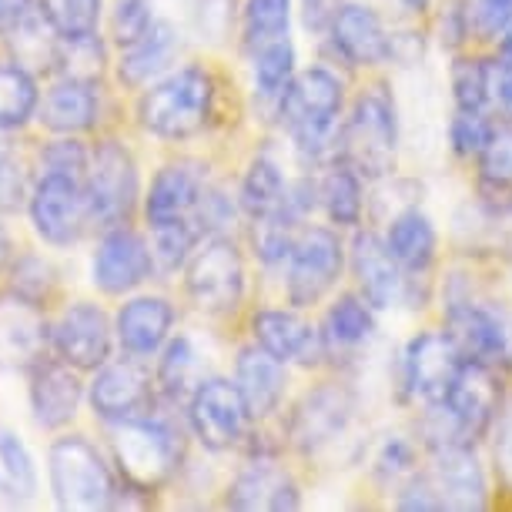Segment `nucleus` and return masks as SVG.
Listing matches in <instances>:
<instances>
[{"instance_id": "obj_1", "label": "nucleus", "mask_w": 512, "mask_h": 512, "mask_svg": "<svg viewBox=\"0 0 512 512\" xmlns=\"http://www.w3.org/2000/svg\"><path fill=\"white\" fill-rule=\"evenodd\" d=\"M215 108V81L201 67H181L158 88H151L138 104V118L144 131L158 138L181 141L198 134Z\"/></svg>"}, {"instance_id": "obj_2", "label": "nucleus", "mask_w": 512, "mask_h": 512, "mask_svg": "<svg viewBox=\"0 0 512 512\" xmlns=\"http://www.w3.org/2000/svg\"><path fill=\"white\" fill-rule=\"evenodd\" d=\"M278 111L298 151L318 158L332 141L338 114H342V81L325 67H308L292 77V84L278 98Z\"/></svg>"}, {"instance_id": "obj_3", "label": "nucleus", "mask_w": 512, "mask_h": 512, "mask_svg": "<svg viewBox=\"0 0 512 512\" xmlns=\"http://www.w3.org/2000/svg\"><path fill=\"white\" fill-rule=\"evenodd\" d=\"M345 154L349 164L365 178H382L392 171L395 148H399V118L395 104L382 88L365 91L352 108V118L345 124Z\"/></svg>"}, {"instance_id": "obj_4", "label": "nucleus", "mask_w": 512, "mask_h": 512, "mask_svg": "<svg viewBox=\"0 0 512 512\" xmlns=\"http://www.w3.org/2000/svg\"><path fill=\"white\" fill-rule=\"evenodd\" d=\"M51 489L61 509H108L114 506V479L88 439L71 436L51 449Z\"/></svg>"}, {"instance_id": "obj_5", "label": "nucleus", "mask_w": 512, "mask_h": 512, "mask_svg": "<svg viewBox=\"0 0 512 512\" xmlns=\"http://www.w3.org/2000/svg\"><path fill=\"white\" fill-rule=\"evenodd\" d=\"M84 198H88V221L104 231L124 228L131 218V208L138 201V168L128 148L118 141L98 144L94 164L88 168V185H84Z\"/></svg>"}, {"instance_id": "obj_6", "label": "nucleus", "mask_w": 512, "mask_h": 512, "mask_svg": "<svg viewBox=\"0 0 512 512\" xmlns=\"http://www.w3.org/2000/svg\"><path fill=\"white\" fill-rule=\"evenodd\" d=\"M114 459L134 489H154L178 466V436L164 422L124 419L114 429Z\"/></svg>"}, {"instance_id": "obj_7", "label": "nucleus", "mask_w": 512, "mask_h": 512, "mask_svg": "<svg viewBox=\"0 0 512 512\" xmlns=\"http://www.w3.org/2000/svg\"><path fill=\"white\" fill-rule=\"evenodd\" d=\"M188 295L201 312H231L245 295V265L231 238H208L188 262Z\"/></svg>"}, {"instance_id": "obj_8", "label": "nucleus", "mask_w": 512, "mask_h": 512, "mask_svg": "<svg viewBox=\"0 0 512 512\" xmlns=\"http://www.w3.org/2000/svg\"><path fill=\"white\" fill-rule=\"evenodd\" d=\"M345 251L335 231L308 228L298 235L292 255H288V302L295 308H308L332 292L342 275Z\"/></svg>"}, {"instance_id": "obj_9", "label": "nucleus", "mask_w": 512, "mask_h": 512, "mask_svg": "<svg viewBox=\"0 0 512 512\" xmlns=\"http://www.w3.org/2000/svg\"><path fill=\"white\" fill-rule=\"evenodd\" d=\"M446 332L456 342L466 362H482L489 369L512 362V332L492 308L479 302H449L446 308Z\"/></svg>"}, {"instance_id": "obj_10", "label": "nucleus", "mask_w": 512, "mask_h": 512, "mask_svg": "<svg viewBox=\"0 0 512 512\" xmlns=\"http://www.w3.org/2000/svg\"><path fill=\"white\" fill-rule=\"evenodd\" d=\"M188 419L195 436L201 439V446L211 452H225L241 439L251 415L238 385H231L225 379H208L198 382L195 395H191Z\"/></svg>"}, {"instance_id": "obj_11", "label": "nucleus", "mask_w": 512, "mask_h": 512, "mask_svg": "<svg viewBox=\"0 0 512 512\" xmlns=\"http://www.w3.org/2000/svg\"><path fill=\"white\" fill-rule=\"evenodd\" d=\"M31 215L37 235L51 241V245H71V241H77L84 225H88V198H84L81 181L47 171L34 191Z\"/></svg>"}, {"instance_id": "obj_12", "label": "nucleus", "mask_w": 512, "mask_h": 512, "mask_svg": "<svg viewBox=\"0 0 512 512\" xmlns=\"http://www.w3.org/2000/svg\"><path fill=\"white\" fill-rule=\"evenodd\" d=\"M466 365L449 332H422L405 349V385L429 405L442 402L456 382L459 369Z\"/></svg>"}, {"instance_id": "obj_13", "label": "nucleus", "mask_w": 512, "mask_h": 512, "mask_svg": "<svg viewBox=\"0 0 512 512\" xmlns=\"http://www.w3.org/2000/svg\"><path fill=\"white\" fill-rule=\"evenodd\" d=\"M47 349V322L34 298L0 295V369H31Z\"/></svg>"}, {"instance_id": "obj_14", "label": "nucleus", "mask_w": 512, "mask_h": 512, "mask_svg": "<svg viewBox=\"0 0 512 512\" xmlns=\"http://www.w3.org/2000/svg\"><path fill=\"white\" fill-rule=\"evenodd\" d=\"M154 272V251L141 235L128 228H114L104 235L98 255H94V285L104 295H124Z\"/></svg>"}, {"instance_id": "obj_15", "label": "nucleus", "mask_w": 512, "mask_h": 512, "mask_svg": "<svg viewBox=\"0 0 512 512\" xmlns=\"http://www.w3.org/2000/svg\"><path fill=\"white\" fill-rule=\"evenodd\" d=\"M355 412L352 392L342 385H322L308 392L292 415V439L302 452H318L349 429Z\"/></svg>"}, {"instance_id": "obj_16", "label": "nucleus", "mask_w": 512, "mask_h": 512, "mask_svg": "<svg viewBox=\"0 0 512 512\" xmlns=\"http://www.w3.org/2000/svg\"><path fill=\"white\" fill-rule=\"evenodd\" d=\"M54 345L61 359L74 369H98L108 362L111 352V328L98 305H74L61 315L54 328Z\"/></svg>"}, {"instance_id": "obj_17", "label": "nucleus", "mask_w": 512, "mask_h": 512, "mask_svg": "<svg viewBox=\"0 0 512 512\" xmlns=\"http://www.w3.org/2000/svg\"><path fill=\"white\" fill-rule=\"evenodd\" d=\"M442 405L456 415L459 429L466 432V439H476L489 429V422L496 419L499 409V382L496 369L482 362H466L452 382L449 395L442 399Z\"/></svg>"}, {"instance_id": "obj_18", "label": "nucleus", "mask_w": 512, "mask_h": 512, "mask_svg": "<svg viewBox=\"0 0 512 512\" xmlns=\"http://www.w3.org/2000/svg\"><path fill=\"white\" fill-rule=\"evenodd\" d=\"M332 47L355 67H375L392 57V37L385 31L382 17L372 7L362 4H345L335 14L332 27Z\"/></svg>"}, {"instance_id": "obj_19", "label": "nucleus", "mask_w": 512, "mask_h": 512, "mask_svg": "<svg viewBox=\"0 0 512 512\" xmlns=\"http://www.w3.org/2000/svg\"><path fill=\"white\" fill-rule=\"evenodd\" d=\"M432 482H436L446 509H486V472L469 442H449V446L436 449Z\"/></svg>"}, {"instance_id": "obj_20", "label": "nucleus", "mask_w": 512, "mask_h": 512, "mask_svg": "<svg viewBox=\"0 0 512 512\" xmlns=\"http://www.w3.org/2000/svg\"><path fill=\"white\" fill-rule=\"evenodd\" d=\"M352 272L359 278V292L372 308H392L399 302L405 278V268L395 262V255L389 245L372 235V231H362L352 241Z\"/></svg>"}, {"instance_id": "obj_21", "label": "nucleus", "mask_w": 512, "mask_h": 512, "mask_svg": "<svg viewBox=\"0 0 512 512\" xmlns=\"http://www.w3.org/2000/svg\"><path fill=\"white\" fill-rule=\"evenodd\" d=\"M148 399H151V379L144 372V365H138L134 359L104 365L91 385L94 412L111 422L134 419L148 405Z\"/></svg>"}, {"instance_id": "obj_22", "label": "nucleus", "mask_w": 512, "mask_h": 512, "mask_svg": "<svg viewBox=\"0 0 512 512\" xmlns=\"http://www.w3.org/2000/svg\"><path fill=\"white\" fill-rule=\"evenodd\" d=\"M251 328H255V342L282 362L295 359L302 365H312L315 355L322 352V345H325V338L318 335L302 315L282 312V308H265V312H258Z\"/></svg>"}, {"instance_id": "obj_23", "label": "nucleus", "mask_w": 512, "mask_h": 512, "mask_svg": "<svg viewBox=\"0 0 512 512\" xmlns=\"http://www.w3.org/2000/svg\"><path fill=\"white\" fill-rule=\"evenodd\" d=\"M235 375H238L235 385L248 405L251 419H265V415H272L278 409V402H282V395H285L282 359H275L262 345H251V349H241Z\"/></svg>"}, {"instance_id": "obj_24", "label": "nucleus", "mask_w": 512, "mask_h": 512, "mask_svg": "<svg viewBox=\"0 0 512 512\" xmlns=\"http://www.w3.org/2000/svg\"><path fill=\"white\" fill-rule=\"evenodd\" d=\"M201 191H205V175H201V168L195 161H178V164L161 168L151 185L148 205H144L151 228L168 225V221H178V218H191Z\"/></svg>"}, {"instance_id": "obj_25", "label": "nucleus", "mask_w": 512, "mask_h": 512, "mask_svg": "<svg viewBox=\"0 0 512 512\" xmlns=\"http://www.w3.org/2000/svg\"><path fill=\"white\" fill-rule=\"evenodd\" d=\"M228 506L282 512V509H298L302 499H298V486L282 469H275L272 462H251V466L231 482Z\"/></svg>"}, {"instance_id": "obj_26", "label": "nucleus", "mask_w": 512, "mask_h": 512, "mask_svg": "<svg viewBox=\"0 0 512 512\" xmlns=\"http://www.w3.org/2000/svg\"><path fill=\"white\" fill-rule=\"evenodd\" d=\"M175 325V308L164 298H134L118 315V338L128 355H151L158 352Z\"/></svg>"}, {"instance_id": "obj_27", "label": "nucleus", "mask_w": 512, "mask_h": 512, "mask_svg": "<svg viewBox=\"0 0 512 512\" xmlns=\"http://www.w3.org/2000/svg\"><path fill=\"white\" fill-rule=\"evenodd\" d=\"M81 382L64 365H37L31 382V405L34 419L44 429H61L64 422L74 419L77 405H81Z\"/></svg>"}, {"instance_id": "obj_28", "label": "nucleus", "mask_w": 512, "mask_h": 512, "mask_svg": "<svg viewBox=\"0 0 512 512\" xmlns=\"http://www.w3.org/2000/svg\"><path fill=\"white\" fill-rule=\"evenodd\" d=\"M385 245L395 255L405 272H429V265L436 262V228H432L429 215H422L419 208H409L402 215H395L385 231Z\"/></svg>"}, {"instance_id": "obj_29", "label": "nucleus", "mask_w": 512, "mask_h": 512, "mask_svg": "<svg viewBox=\"0 0 512 512\" xmlns=\"http://www.w3.org/2000/svg\"><path fill=\"white\" fill-rule=\"evenodd\" d=\"M178 54V31L175 24L168 21H154L151 31L134 41L128 51L121 57V67H118V77L128 88H141L148 84L154 74H161L164 67L171 64V57Z\"/></svg>"}, {"instance_id": "obj_30", "label": "nucleus", "mask_w": 512, "mask_h": 512, "mask_svg": "<svg viewBox=\"0 0 512 512\" xmlns=\"http://www.w3.org/2000/svg\"><path fill=\"white\" fill-rule=\"evenodd\" d=\"M41 124L57 134H77L88 131L98 118V98H94L91 84L84 81H64L47 91L41 104Z\"/></svg>"}, {"instance_id": "obj_31", "label": "nucleus", "mask_w": 512, "mask_h": 512, "mask_svg": "<svg viewBox=\"0 0 512 512\" xmlns=\"http://www.w3.org/2000/svg\"><path fill=\"white\" fill-rule=\"evenodd\" d=\"M288 205H292V198H288V185L282 171H278V164L272 158L251 161L248 175L241 181V208L251 218H268Z\"/></svg>"}, {"instance_id": "obj_32", "label": "nucleus", "mask_w": 512, "mask_h": 512, "mask_svg": "<svg viewBox=\"0 0 512 512\" xmlns=\"http://www.w3.org/2000/svg\"><path fill=\"white\" fill-rule=\"evenodd\" d=\"M375 332L372 305L362 295H342L328 308L325 318V342L338 349H355V345L369 342Z\"/></svg>"}, {"instance_id": "obj_33", "label": "nucleus", "mask_w": 512, "mask_h": 512, "mask_svg": "<svg viewBox=\"0 0 512 512\" xmlns=\"http://www.w3.org/2000/svg\"><path fill=\"white\" fill-rule=\"evenodd\" d=\"M322 205L335 225H359L362 218V175L352 164H335L322 181Z\"/></svg>"}, {"instance_id": "obj_34", "label": "nucleus", "mask_w": 512, "mask_h": 512, "mask_svg": "<svg viewBox=\"0 0 512 512\" xmlns=\"http://www.w3.org/2000/svg\"><path fill=\"white\" fill-rule=\"evenodd\" d=\"M54 64L61 67L67 81H84L94 84L104 71V47L98 34H81V37H61L54 51Z\"/></svg>"}, {"instance_id": "obj_35", "label": "nucleus", "mask_w": 512, "mask_h": 512, "mask_svg": "<svg viewBox=\"0 0 512 512\" xmlns=\"http://www.w3.org/2000/svg\"><path fill=\"white\" fill-rule=\"evenodd\" d=\"M295 77V47L288 37L255 47V84L265 98H282Z\"/></svg>"}, {"instance_id": "obj_36", "label": "nucleus", "mask_w": 512, "mask_h": 512, "mask_svg": "<svg viewBox=\"0 0 512 512\" xmlns=\"http://www.w3.org/2000/svg\"><path fill=\"white\" fill-rule=\"evenodd\" d=\"M0 489L11 499H31L37 489L34 462L14 432L0 429Z\"/></svg>"}, {"instance_id": "obj_37", "label": "nucleus", "mask_w": 512, "mask_h": 512, "mask_svg": "<svg viewBox=\"0 0 512 512\" xmlns=\"http://www.w3.org/2000/svg\"><path fill=\"white\" fill-rule=\"evenodd\" d=\"M37 91L31 74L21 67L0 64V128H17L34 114Z\"/></svg>"}, {"instance_id": "obj_38", "label": "nucleus", "mask_w": 512, "mask_h": 512, "mask_svg": "<svg viewBox=\"0 0 512 512\" xmlns=\"http://www.w3.org/2000/svg\"><path fill=\"white\" fill-rule=\"evenodd\" d=\"M41 14L57 37L94 34L101 17V0H41Z\"/></svg>"}, {"instance_id": "obj_39", "label": "nucleus", "mask_w": 512, "mask_h": 512, "mask_svg": "<svg viewBox=\"0 0 512 512\" xmlns=\"http://www.w3.org/2000/svg\"><path fill=\"white\" fill-rule=\"evenodd\" d=\"M288 14H292V0H248L245 41L251 51L278 41V37H288Z\"/></svg>"}, {"instance_id": "obj_40", "label": "nucleus", "mask_w": 512, "mask_h": 512, "mask_svg": "<svg viewBox=\"0 0 512 512\" xmlns=\"http://www.w3.org/2000/svg\"><path fill=\"white\" fill-rule=\"evenodd\" d=\"M295 211L292 205L275 211L268 218H255V248H258V258L268 265H278L292 255L295 248Z\"/></svg>"}, {"instance_id": "obj_41", "label": "nucleus", "mask_w": 512, "mask_h": 512, "mask_svg": "<svg viewBox=\"0 0 512 512\" xmlns=\"http://www.w3.org/2000/svg\"><path fill=\"white\" fill-rule=\"evenodd\" d=\"M201 238V228L195 225V218H178L168 221V225H154V262H158L164 272H175V268L185 262L188 251L195 248V241Z\"/></svg>"}, {"instance_id": "obj_42", "label": "nucleus", "mask_w": 512, "mask_h": 512, "mask_svg": "<svg viewBox=\"0 0 512 512\" xmlns=\"http://www.w3.org/2000/svg\"><path fill=\"white\" fill-rule=\"evenodd\" d=\"M452 94L459 111H482L492 101V61H459L452 67Z\"/></svg>"}, {"instance_id": "obj_43", "label": "nucleus", "mask_w": 512, "mask_h": 512, "mask_svg": "<svg viewBox=\"0 0 512 512\" xmlns=\"http://www.w3.org/2000/svg\"><path fill=\"white\" fill-rule=\"evenodd\" d=\"M195 349H191L188 338H175V342L168 345V352H164L161 359V369H158V382L168 389L171 395H185L191 379H195Z\"/></svg>"}, {"instance_id": "obj_44", "label": "nucleus", "mask_w": 512, "mask_h": 512, "mask_svg": "<svg viewBox=\"0 0 512 512\" xmlns=\"http://www.w3.org/2000/svg\"><path fill=\"white\" fill-rule=\"evenodd\" d=\"M479 168L486 185L506 188L512 185V128H496L489 144L479 154Z\"/></svg>"}, {"instance_id": "obj_45", "label": "nucleus", "mask_w": 512, "mask_h": 512, "mask_svg": "<svg viewBox=\"0 0 512 512\" xmlns=\"http://www.w3.org/2000/svg\"><path fill=\"white\" fill-rule=\"evenodd\" d=\"M492 124L486 121L482 111H459L452 118V128H449V138H452V148H456L462 158H472V154H482V148L489 144L492 138Z\"/></svg>"}, {"instance_id": "obj_46", "label": "nucleus", "mask_w": 512, "mask_h": 512, "mask_svg": "<svg viewBox=\"0 0 512 512\" xmlns=\"http://www.w3.org/2000/svg\"><path fill=\"white\" fill-rule=\"evenodd\" d=\"M154 17L148 0H118V11H114V37L118 44L131 47L134 41H141L151 31Z\"/></svg>"}, {"instance_id": "obj_47", "label": "nucleus", "mask_w": 512, "mask_h": 512, "mask_svg": "<svg viewBox=\"0 0 512 512\" xmlns=\"http://www.w3.org/2000/svg\"><path fill=\"white\" fill-rule=\"evenodd\" d=\"M512 27V0H472V31L482 41H499Z\"/></svg>"}, {"instance_id": "obj_48", "label": "nucleus", "mask_w": 512, "mask_h": 512, "mask_svg": "<svg viewBox=\"0 0 512 512\" xmlns=\"http://www.w3.org/2000/svg\"><path fill=\"white\" fill-rule=\"evenodd\" d=\"M44 168L54 171V175H71L81 181L84 171L91 168L88 164V151H84L81 141H54L51 148L41 154Z\"/></svg>"}, {"instance_id": "obj_49", "label": "nucleus", "mask_w": 512, "mask_h": 512, "mask_svg": "<svg viewBox=\"0 0 512 512\" xmlns=\"http://www.w3.org/2000/svg\"><path fill=\"white\" fill-rule=\"evenodd\" d=\"M14 292L41 302V298L51 292V268L34 255L21 258V262L14 265Z\"/></svg>"}, {"instance_id": "obj_50", "label": "nucleus", "mask_w": 512, "mask_h": 512, "mask_svg": "<svg viewBox=\"0 0 512 512\" xmlns=\"http://www.w3.org/2000/svg\"><path fill=\"white\" fill-rule=\"evenodd\" d=\"M399 509H446V502H442L436 482L419 479L399 496Z\"/></svg>"}, {"instance_id": "obj_51", "label": "nucleus", "mask_w": 512, "mask_h": 512, "mask_svg": "<svg viewBox=\"0 0 512 512\" xmlns=\"http://www.w3.org/2000/svg\"><path fill=\"white\" fill-rule=\"evenodd\" d=\"M342 7H345V0H302L305 27L308 31H328Z\"/></svg>"}, {"instance_id": "obj_52", "label": "nucleus", "mask_w": 512, "mask_h": 512, "mask_svg": "<svg viewBox=\"0 0 512 512\" xmlns=\"http://www.w3.org/2000/svg\"><path fill=\"white\" fill-rule=\"evenodd\" d=\"M412 459H415V456H412V446H409L405 439L395 436V439L385 442L382 452H379V472H392V476H395V472H405V469H409V466H412Z\"/></svg>"}, {"instance_id": "obj_53", "label": "nucleus", "mask_w": 512, "mask_h": 512, "mask_svg": "<svg viewBox=\"0 0 512 512\" xmlns=\"http://www.w3.org/2000/svg\"><path fill=\"white\" fill-rule=\"evenodd\" d=\"M21 195H24V178H21V168H14L11 161L0 168V211H14L21 205Z\"/></svg>"}, {"instance_id": "obj_54", "label": "nucleus", "mask_w": 512, "mask_h": 512, "mask_svg": "<svg viewBox=\"0 0 512 512\" xmlns=\"http://www.w3.org/2000/svg\"><path fill=\"white\" fill-rule=\"evenodd\" d=\"M492 101L512 114V64H492Z\"/></svg>"}, {"instance_id": "obj_55", "label": "nucleus", "mask_w": 512, "mask_h": 512, "mask_svg": "<svg viewBox=\"0 0 512 512\" xmlns=\"http://www.w3.org/2000/svg\"><path fill=\"white\" fill-rule=\"evenodd\" d=\"M31 0H0V34H11L27 21Z\"/></svg>"}, {"instance_id": "obj_56", "label": "nucleus", "mask_w": 512, "mask_h": 512, "mask_svg": "<svg viewBox=\"0 0 512 512\" xmlns=\"http://www.w3.org/2000/svg\"><path fill=\"white\" fill-rule=\"evenodd\" d=\"M499 462H502V469L509 472V479H512V419L502 422V432H499Z\"/></svg>"}, {"instance_id": "obj_57", "label": "nucleus", "mask_w": 512, "mask_h": 512, "mask_svg": "<svg viewBox=\"0 0 512 512\" xmlns=\"http://www.w3.org/2000/svg\"><path fill=\"white\" fill-rule=\"evenodd\" d=\"M11 161V138L4 134V128H0V168Z\"/></svg>"}, {"instance_id": "obj_58", "label": "nucleus", "mask_w": 512, "mask_h": 512, "mask_svg": "<svg viewBox=\"0 0 512 512\" xmlns=\"http://www.w3.org/2000/svg\"><path fill=\"white\" fill-rule=\"evenodd\" d=\"M502 61L512 64V27L506 34H502Z\"/></svg>"}, {"instance_id": "obj_59", "label": "nucleus", "mask_w": 512, "mask_h": 512, "mask_svg": "<svg viewBox=\"0 0 512 512\" xmlns=\"http://www.w3.org/2000/svg\"><path fill=\"white\" fill-rule=\"evenodd\" d=\"M7 255H11V238H7V231L0 228V265L7 262Z\"/></svg>"}, {"instance_id": "obj_60", "label": "nucleus", "mask_w": 512, "mask_h": 512, "mask_svg": "<svg viewBox=\"0 0 512 512\" xmlns=\"http://www.w3.org/2000/svg\"><path fill=\"white\" fill-rule=\"evenodd\" d=\"M395 4H402L405 11H422V7H425V0H395Z\"/></svg>"}]
</instances>
